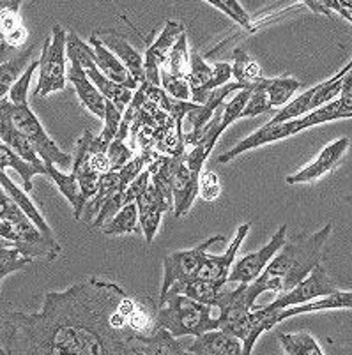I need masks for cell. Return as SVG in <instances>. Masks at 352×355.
<instances>
[{
	"instance_id": "1",
	"label": "cell",
	"mask_w": 352,
	"mask_h": 355,
	"mask_svg": "<svg viewBox=\"0 0 352 355\" xmlns=\"http://www.w3.org/2000/svg\"><path fill=\"white\" fill-rule=\"evenodd\" d=\"M124 288L85 277L64 292H48L37 311L4 318L8 355H135V332L121 311Z\"/></svg>"
},
{
	"instance_id": "2",
	"label": "cell",
	"mask_w": 352,
	"mask_h": 355,
	"mask_svg": "<svg viewBox=\"0 0 352 355\" xmlns=\"http://www.w3.org/2000/svg\"><path fill=\"white\" fill-rule=\"evenodd\" d=\"M331 232L333 225L326 223L324 227L313 234H299L287 239L282 250L269 261L262 276L251 285H246L250 302L255 304L264 292H274L278 295L290 292L294 286L306 279L313 269L322 266L326 242L331 237Z\"/></svg>"
},
{
	"instance_id": "3",
	"label": "cell",
	"mask_w": 352,
	"mask_h": 355,
	"mask_svg": "<svg viewBox=\"0 0 352 355\" xmlns=\"http://www.w3.org/2000/svg\"><path fill=\"white\" fill-rule=\"evenodd\" d=\"M352 115V71H349L342 78V92L335 101L328 103L322 108L315 110L312 114L305 115V117L294 119V121L282 122V124H266L260 129H257L255 133L246 137L244 140L239 141L237 145L224 153L218 157L219 163H228V161L235 159L243 153H248L251 148L262 147V145L273 144V141L285 140V138L294 137V135L301 133L305 129L313 128V125H321L326 122L340 121V119H351Z\"/></svg>"
},
{
	"instance_id": "4",
	"label": "cell",
	"mask_w": 352,
	"mask_h": 355,
	"mask_svg": "<svg viewBox=\"0 0 352 355\" xmlns=\"http://www.w3.org/2000/svg\"><path fill=\"white\" fill-rule=\"evenodd\" d=\"M156 329H165L174 338L199 336L219 329L218 313L211 306L196 302L186 295L167 293L160 299V309L154 316Z\"/></svg>"
},
{
	"instance_id": "5",
	"label": "cell",
	"mask_w": 352,
	"mask_h": 355,
	"mask_svg": "<svg viewBox=\"0 0 352 355\" xmlns=\"http://www.w3.org/2000/svg\"><path fill=\"white\" fill-rule=\"evenodd\" d=\"M250 228V223L241 225V227L237 228V234H235L234 241L231 242V246L227 248V251H225L224 254L208 253L199 277L193 279L192 283H188V285H184L183 288H179L177 292L169 293L186 295L190 297V299H193V301L202 302V304L211 306V308L216 309L219 297H221V293H224L225 290V285L228 283V276H231L232 266H234L235 254H237L239 248L243 244L244 237H248Z\"/></svg>"
},
{
	"instance_id": "6",
	"label": "cell",
	"mask_w": 352,
	"mask_h": 355,
	"mask_svg": "<svg viewBox=\"0 0 352 355\" xmlns=\"http://www.w3.org/2000/svg\"><path fill=\"white\" fill-rule=\"evenodd\" d=\"M66 46L67 32L64 31L62 25L55 24L51 27V35L44 41L40 55V80L34 89L35 96L48 98L53 92L64 90L67 82Z\"/></svg>"
},
{
	"instance_id": "7",
	"label": "cell",
	"mask_w": 352,
	"mask_h": 355,
	"mask_svg": "<svg viewBox=\"0 0 352 355\" xmlns=\"http://www.w3.org/2000/svg\"><path fill=\"white\" fill-rule=\"evenodd\" d=\"M224 235H212L208 241L199 244L193 250L176 251L165 257L163 260V283H161V297L169 292H177L184 285L196 279L208 257L209 248L216 242H224Z\"/></svg>"
},
{
	"instance_id": "8",
	"label": "cell",
	"mask_w": 352,
	"mask_h": 355,
	"mask_svg": "<svg viewBox=\"0 0 352 355\" xmlns=\"http://www.w3.org/2000/svg\"><path fill=\"white\" fill-rule=\"evenodd\" d=\"M11 121L15 128L27 138L35 154L44 163V166H48V164L64 168L73 166V159H71L69 154L64 153L62 148L51 140L50 135L44 131L40 119L35 117V114L31 110V106L11 105Z\"/></svg>"
},
{
	"instance_id": "9",
	"label": "cell",
	"mask_w": 352,
	"mask_h": 355,
	"mask_svg": "<svg viewBox=\"0 0 352 355\" xmlns=\"http://www.w3.org/2000/svg\"><path fill=\"white\" fill-rule=\"evenodd\" d=\"M345 74L347 73L342 69L340 73L335 74L333 78L326 80V82L319 83V85H313L312 89L305 90L301 96L294 98L289 105L283 106L282 110H278V114L274 115L267 124H282V122L305 117V115L312 114L315 110L326 106L328 103L335 101L342 92V78H344Z\"/></svg>"
},
{
	"instance_id": "10",
	"label": "cell",
	"mask_w": 352,
	"mask_h": 355,
	"mask_svg": "<svg viewBox=\"0 0 352 355\" xmlns=\"http://www.w3.org/2000/svg\"><path fill=\"white\" fill-rule=\"evenodd\" d=\"M67 48L75 51L76 59H78V62L82 64L83 71H85L87 74V78L90 80V83H92L99 92H101L103 98H105L106 101L112 103V105H114L121 114H124L126 108H128L129 103H131V99H133V94H135L133 90L126 89V87L122 85H117V83L114 82H110L105 74L98 69V66L92 62V59H90L89 43H83L75 32H69V34H67Z\"/></svg>"
},
{
	"instance_id": "11",
	"label": "cell",
	"mask_w": 352,
	"mask_h": 355,
	"mask_svg": "<svg viewBox=\"0 0 352 355\" xmlns=\"http://www.w3.org/2000/svg\"><path fill=\"white\" fill-rule=\"evenodd\" d=\"M338 292V285L333 282L324 266H319L313 269L306 279H303L298 286H294L290 292L278 295L273 302H269V308L274 311H283V309L296 308V306L308 304V302L317 301L322 297H328L331 293Z\"/></svg>"
},
{
	"instance_id": "12",
	"label": "cell",
	"mask_w": 352,
	"mask_h": 355,
	"mask_svg": "<svg viewBox=\"0 0 352 355\" xmlns=\"http://www.w3.org/2000/svg\"><path fill=\"white\" fill-rule=\"evenodd\" d=\"M287 239H289L287 237V225H282L266 246L234 261L231 276H228V283L251 285L253 282H257L258 277L262 276L264 270H266V267L269 266V261L276 257L278 251L282 250Z\"/></svg>"
},
{
	"instance_id": "13",
	"label": "cell",
	"mask_w": 352,
	"mask_h": 355,
	"mask_svg": "<svg viewBox=\"0 0 352 355\" xmlns=\"http://www.w3.org/2000/svg\"><path fill=\"white\" fill-rule=\"evenodd\" d=\"M186 32L181 21L169 20L165 24L163 31L158 35L156 41L147 48L144 57V69H145V82H149L151 85L161 87V69L165 67L169 55L172 51L174 44L177 43L179 35Z\"/></svg>"
},
{
	"instance_id": "14",
	"label": "cell",
	"mask_w": 352,
	"mask_h": 355,
	"mask_svg": "<svg viewBox=\"0 0 352 355\" xmlns=\"http://www.w3.org/2000/svg\"><path fill=\"white\" fill-rule=\"evenodd\" d=\"M349 145H351L349 138H338L337 141H331V144H328L322 148L321 154H319L312 163L303 166L301 170H298V172L292 173V175H287L285 182L290 184V186H294V184L315 182V180L321 179L322 175L331 172L333 168L344 159V156L347 154Z\"/></svg>"
},
{
	"instance_id": "15",
	"label": "cell",
	"mask_w": 352,
	"mask_h": 355,
	"mask_svg": "<svg viewBox=\"0 0 352 355\" xmlns=\"http://www.w3.org/2000/svg\"><path fill=\"white\" fill-rule=\"evenodd\" d=\"M135 203H137L138 221H140V228L142 234H144L145 244L151 246L154 242L158 230H160L161 218H163L165 212L172 211V207L158 195L156 189L153 188V184L151 182L149 186L145 188V191L138 196Z\"/></svg>"
},
{
	"instance_id": "16",
	"label": "cell",
	"mask_w": 352,
	"mask_h": 355,
	"mask_svg": "<svg viewBox=\"0 0 352 355\" xmlns=\"http://www.w3.org/2000/svg\"><path fill=\"white\" fill-rule=\"evenodd\" d=\"M66 53L67 59H69L71 62V66L67 67V80H69V82L73 83V87H75L80 103H82L92 115H96L98 119H105L106 99L103 98L101 92H99V90L90 83V80L87 78L85 71H83L78 59H76L75 51L69 50V48L66 46Z\"/></svg>"
},
{
	"instance_id": "17",
	"label": "cell",
	"mask_w": 352,
	"mask_h": 355,
	"mask_svg": "<svg viewBox=\"0 0 352 355\" xmlns=\"http://www.w3.org/2000/svg\"><path fill=\"white\" fill-rule=\"evenodd\" d=\"M96 37L101 41L103 46H106V50H110L115 57H117L119 62L128 69V73L133 76V80L138 85L145 82L144 57L128 43V40H126L124 35L119 34L117 31H112V28H110V31H103L99 32V34H96Z\"/></svg>"
},
{
	"instance_id": "18",
	"label": "cell",
	"mask_w": 352,
	"mask_h": 355,
	"mask_svg": "<svg viewBox=\"0 0 352 355\" xmlns=\"http://www.w3.org/2000/svg\"><path fill=\"white\" fill-rule=\"evenodd\" d=\"M89 46H90V51H89L90 59H92V62L98 66V69L105 74L110 82L126 87V89L133 90V92L140 87L137 82H135L133 76L128 73V69L119 62L117 57H115L110 50H106V46H103L101 41L96 37V34L89 37Z\"/></svg>"
},
{
	"instance_id": "19",
	"label": "cell",
	"mask_w": 352,
	"mask_h": 355,
	"mask_svg": "<svg viewBox=\"0 0 352 355\" xmlns=\"http://www.w3.org/2000/svg\"><path fill=\"white\" fill-rule=\"evenodd\" d=\"M0 141L8 145L12 153H16L27 163L34 164V166H44L40 156L35 154L32 145L28 144L27 138L15 128L11 121V103L9 99H4L0 103Z\"/></svg>"
},
{
	"instance_id": "20",
	"label": "cell",
	"mask_w": 352,
	"mask_h": 355,
	"mask_svg": "<svg viewBox=\"0 0 352 355\" xmlns=\"http://www.w3.org/2000/svg\"><path fill=\"white\" fill-rule=\"evenodd\" d=\"M184 355H244L243 343L225 331L206 332L184 348Z\"/></svg>"
},
{
	"instance_id": "21",
	"label": "cell",
	"mask_w": 352,
	"mask_h": 355,
	"mask_svg": "<svg viewBox=\"0 0 352 355\" xmlns=\"http://www.w3.org/2000/svg\"><path fill=\"white\" fill-rule=\"evenodd\" d=\"M200 173L195 172L186 164V157L181 163L179 170L176 173V179L172 184V196H174V216L183 218L190 212L196 195H199V180Z\"/></svg>"
},
{
	"instance_id": "22",
	"label": "cell",
	"mask_w": 352,
	"mask_h": 355,
	"mask_svg": "<svg viewBox=\"0 0 352 355\" xmlns=\"http://www.w3.org/2000/svg\"><path fill=\"white\" fill-rule=\"evenodd\" d=\"M0 186H2V189H4L6 195H8L9 198H11L12 202H15L16 205L22 209V212L27 216L28 221H31L32 225H34V227L41 232V235H43L47 241L57 242L53 230H51L50 225L47 223L44 216L40 212V209L35 207V203L28 198V195L20 188V186H16V184L9 179L8 173L6 172H0Z\"/></svg>"
},
{
	"instance_id": "23",
	"label": "cell",
	"mask_w": 352,
	"mask_h": 355,
	"mask_svg": "<svg viewBox=\"0 0 352 355\" xmlns=\"http://www.w3.org/2000/svg\"><path fill=\"white\" fill-rule=\"evenodd\" d=\"M135 355H184V347L165 329L153 334H135L131 341Z\"/></svg>"
},
{
	"instance_id": "24",
	"label": "cell",
	"mask_w": 352,
	"mask_h": 355,
	"mask_svg": "<svg viewBox=\"0 0 352 355\" xmlns=\"http://www.w3.org/2000/svg\"><path fill=\"white\" fill-rule=\"evenodd\" d=\"M212 78V66L206 62L199 51H190L188 83L192 87V103L203 105L209 98V83Z\"/></svg>"
},
{
	"instance_id": "25",
	"label": "cell",
	"mask_w": 352,
	"mask_h": 355,
	"mask_svg": "<svg viewBox=\"0 0 352 355\" xmlns=\"http://www.w3.org/2000/svg\"><path fill=\"white\" fill-rule=\"evenodd\" d=\"M44 168H47V175L53 180V184L59 188V191L62 193L64 198L71 203V207H73V218H75L76 221L82 219L83 211H85V203L80 198V189L75 173L60 172L59 168L53 166V164H48V166Z\"/></svg>"
},
{
	"instance_id": "26",
	"label": "cell",
	"mask_w": 352,
	"mask_h": 355,
	"mask_svg": "<svg viewBox=\"0 0 352 355\" xmlns=\"http://www.w3.org/2000/svg\"><path fill=\"white\" fill-rule=\"evenodd\" d=\"M328 309H352V292H344V290H338V292L331 293V295L322 297V299L308 302V304L283 309V311L280 313V322L287 320V318H290V316L305 315V313L328 311Z\"/></svg>"
},
{
	"instance_id": "27",
	"label": "cell",
	"mask_w": 352,
	"mask_h": 355,
	"mask_svg": "<svg viewBox=\"0 0 352 355\" xmlns=\"http://www.w3.org/2000/svg\"><path fill=\"white\" fill-rule=\"evenodd\" d=\"M6 168H12L18 175L22 177L24 182V191L31 193L34 189L32 184V177L34 175H47V168L44 166H34V164L27 163L22 159L16 153H12L11 148L6 144L0 141V172H6Z\"/></svg>"
},
{
	"instance_id": "28",
	"label": "cell",
	"mask_w": 352,
	"mask_h": 355,
	"mask_svg": "<svg viewBox=\"0 0 352 355\" xmlns=\"http://www.w3.org/2000/svg\"><path fill=\"white\" fill-rule=\"evenodd\" d=\"M32 55H34V48H28L27 51H24L22 55L15 57L11 60H4L0 64V103L8 99L6 96L9 94L11 87L15 85L16 80L20 78L22 74L25 73V69L28 67V64L32 62Z\"/></svg>"
},
{
	"instance_id": "29",
	"label": "cell",
	"mask_w": 352,
	"mask_h": 355,
	"mask_svg": "<svg viewBox=\"0 0 352 355\" xmlns=\"http://www.w3.org/2000/svg\"><path fill=\"white\" fill-rule=\"evenodd\" d=\"M278 341L285 355H324L321 345L308 332H280Z\"/></svg>"
},
{
	"instance_id": "30",
	"label": "cell",
	"mask_w": 352,
	"mask_h": 355,
	"mask_svg": "<svg viewBox=\"0 0 352 355\" xmlns=\"http://www.w3.org/2000/svg\"><path fill=\"white\" fill-rule=\"evenodd\" d=\"M232 57H234V64H232V78L235 80V83H239V85L243 87H250L262 78L260 66L251 59V55L248 53L243 46L234 48Z\"/></svg>"
},
{
	"instance_id": "31",
	"label": "cell",
	"mask_w": 352,
	"mask_h": 355,
	"mask_svg": "<svg viewBox=\"0 0 352 355\" xmlns=\"http://www.w3.org/2000/svg\"><path fill=\"white\" fill-rule=\"evenodd\" d=\"M105 235H124V234H140V221H138L137 203H128L114 218L101 228Z\"/></svg>"
},
{
	"instance_id": "32",
	"label": "cell",
	"mask_w": 352,
	"mask_h": 355,
	"mask_svg": "<svg viewBox=\"0 0 352 355\" xmlns=\"http://www.w3.org/2000/svg\"><path fill=\"white\" fill-rule=\"evenodd\" d=\"M299 89H301V82L296 78H266L271 110L283 108L289 105Z\"/></svg>"
},
{
	"instance_id": "33",
	"label": "cell",
	"mask_w": 352,
	"mask_h": 355,
	"mask_svg": "<svg viewBox=\"0 0 352 355\" xmlns=\"http://www.w3.org/2000/svg\"><path fill=\"white\" fill-rule=\"evenodd\" d=\"M34 261L35 260H32V258L25 257L12 242L0 239V285H2V279L6 276L25 269V267L34 263Z\"/></svg>"
},
{
	"instance_id": "34",
	"label": "cell",
	"mask_w": 352,
	"mask_h": 355,
	"mask_svg": "<svg viewBox=\"0 0 352 355\" xmlns=\"http://www.w3.org/2000/svg\"><path fill=\"white\" fill-rule=\"evenodd\" d=\"M167 71L174 76H181V78H188L190 74V48H188V37L186 32L179 35L177 43L174 44L172 51L169 55V60L165 64Z\"/></svg>"
},
{
	"instance_id": "35",
	"label": "cell",
	"mask_w": 352,
	"mask_h": 355,
	"mask_svg": "<svg viewBox=\"0 0 352 355\" xmlns=\"http://www.w3.org/2000/svg\"><path fill=\"white\" fill-rule=\"evenodd\" d=\"M266 112H271V105L269 96H267L266 90V78L262 76L258 82L250 85V99H248L246 106H244V112L241 115V119L257 117V115L266 114Z\"/></svg>"
},
{
	"instance_id": "36",
	"label": "cell",
	"mask_w": 352,
	"mask_h": 355,
	"mask_svg": "<svg viewBox=\"0 0 352 355\" xmlns=\"http://www.w3.org/2000/svg\"><path fill=\"white\" fill-rule=\"evenodd\" d=\"M208 4L224 12L225 16L241 25L246 32H253V20L250 18L246 9L241 6V2H237V0H208Z\"/></svg>"
},
{
	"instance_id": "37",
	"label": "cell",
	"mask_w": 352,
	"mask_h": 355,
	"mask_svg": "<svg viewBox=\"0 0 352 355\" xmlns=\"http://www.w3.org/2000/svg\"><path fill=\"white\" fill-rule=\"evenodd\" d=\"M161 89L172 99L192 103V87H190L188 78L174 76L167 69H161Z\"/></svg>"
},
{
	"instance_id": "38",
	"label": "cell",
	"mask_w": 352,
	"mask_h": 355,
	"mask_svg": "<svg viewBox=\"0 0 352 355\" xmlns=\"http://www.w3.org/2000/svg\"><path fill=\"white\" fill-rule=\"evenodd\" d=\"M35 67H40V59H34L28 67L25 69V73L22 74L20 78L16 80L15 85L9 90V103L15 106H25L28 105V89H31L32 74H34Z\"/></svg>"
},
{
	"instance_id": "39",
	"label": "cell",
	"mask_w": 352,
	"mask_h": 355,
	"mask_svg": "<svg viewBox=\"0 0 352 355\" xmlns=\"http://www.w3.org/2000/svg\"><path fill=\"white\" fill-rule=\"evenodd\" d=\"M106 157H108V163L112 170H121V168H124L129 161H133L135 154L133 150H131V147L126 145V141L115 138V140L110 144L108 150H106Z\"/></svg>"
},
{
	"instance_id": "40",
	"label": "cell",
	"mask_w": 352,
	"mask_h": 355,
	"mask_svg": "<svg viewBox=\"0 0 352 355\" xmlns=\"http://www.w3.org/2000/svg\"><path fill=\"white\" fill-rule=\"evenodd\" d=\"M199 193H202V196L206 200H215L219 195V179L212 172L200 173L199 180Z\"/></svg>"
},
{
	"instance_id": "41",
	"label": "cell",
	"mask_w": 352,
	"mask_h": 355,
	"mask_svg": "<svg viewBox=\"0 0 352 355\" xmlns=\"http://www.w3.org/2000/svg\"><path fill=\"white\" fill-rule=\"evenodd\" d=\"M27 40H28V28L25 27V25H22V27L16 28L15 32H11L9 35H6L2 41L8 44L9 50H16V48H20Z\"/></svg>"
},
{
	"instance_id": "42",
	"label": "cell",
	"mask_w": 352,
	"mask_h": 355,
	"mask_svg": "<svg viewBox=\"0 0 352 355\" xmlns=\"http://www.w3.org/2000/svg\"><path fill=\"white\" fill-rule=\"evenodd\" d=\"M344 2H345V8H347L352 15V0H344Z\"/></svg>"
},
{
	"instance_id": "43",
	"label": "cell",
	"mask_w": 352,
	"mask_h": 355,
	"mask_svg": "<svg viewBox=\"0 0 352 355\" xmlns=\"http://www.w3.org/2000/svg\"><path fill=\"white\" fill-rule=\"evenodd\" d=\"M9 6V2H4V0H0V12H2V9H6Z\"/></svg>"
},
{
	"instance_id": "44",
	"label": "cell",
	"mask_w": 352,
	"mask_h": 355,
	"mask_svg": "<svg viewBox=\"0 0 352 355\" xmlns=\"http://www.w3.org/2000/svg\"><path fill=\"white\" fill-rule=\"evenodd\" d=\"M351 69H352V59L349 60V64H347V66L344 67V71H345V73H349V71H351Z\"/></svg>"
},
{
	"instance_id": "45",
	"label": "cell",
	"mask_w": 352,
	"mask_h": 355,
	"mask_svg": "<svg viewBox=\"0 0 352 355\" xmlns=\"http://www.w3.org/2000/svg\"><path fill=\"white\" fill-rule=\"evenodd\" d=\"M0 355H8V352H6V348L0 347Z\"/></svg>"
},
{
	"instance_id": "46",
	"label": "cell",
	"mask_w": 352,
	"mask_h": 355,
	"mask_svg": "<svg viewBox=\"0 0 352 355\" xmlns=\"http://www.w3.org/2000/svg\"><path fill=\"white\" fill-rule=\"evenodd\" d=\"M2 196H6V193H4V189H2V186H0V198H2Z\"/></svg>"
},
{
	"instance_id": "47",
	"label": "cell",
	"mask_w": 352,
	"mask_h": 355,
	"mask_svg": "<svg viewBox=\"0 0 352 355\" xmlns=\"http://www.w3.org/2000/svg\"><path fill=\"white\" fill-rule=\"evenodd\" d=\"M0 41H2V35H0Z\"/></svg>"
},
{
	"instance_id": "48",
	"label": "cell",
	"mask_w": 352,
	"mask_h": 355,
	"mask_svg": "<svg viewBox=\"0 0 352 355\" xmlns=\"http://www.w3.org/2000/svg\"><path fill=\"white\" fill-rule=\"evenodd\" d=\"M351 119H352V115H351Z\"/></svg>"
},
{
	"instance_id": "49",
	"label": "cell",
	"mask_w": 352,
	"mask_h": 355,
	"mask_svg": "<svg viewBox=\"0 0 352 355\" xmlns=\"http://www.w3.org/2000/svg\"><path fill=\"white\" fill-rule=\"evenodd\" d=\"M351 71H352V69H351Z\"/></svg>"
}]
</instances>
